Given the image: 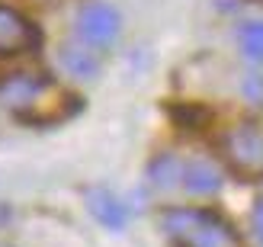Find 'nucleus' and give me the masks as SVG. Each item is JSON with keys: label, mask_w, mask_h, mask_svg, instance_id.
I'll return each instance as SVG.
<instances>
[{"label": "nucleus", "mask_w": 263, "mask_h": 247, "mask_svg": "<svg viewBox=\"0 0 263 247\" xmlns=\"http://www.w3.org/2000/svg\"><path fill=\"white\" fill-rule=\"evenodd\" d=\"M0 100L7 103L10 112H16L20 119L26 122H55L64 116V103H68V93L48 77H39V74H16V77H7L4 87H0Z\"/></svg>", "instance_id": "nucleus-1"}, {"label": "nucleus", "mask_w": 263, "mask_h": 247, "mask_svg": "<svg viewBox=\"0 0 263 247\" xmlns=\"http://www.w3.org/2000/svg\"><path fill=\"white\" fill-rule=\"evenodd\" d=\"M164 231L177 247H241V235L209 209H170Z\"/></svg>", "instance_id": "nucleus-2"}, {"label": "nucleus", "mask_w": 263, "mask_h": 247, "mask_svg": "<svg viewBox=\"0 0 263 247\" xmlns=\"http://www.w3.org/2000/svg\"><path fill=\"white\" fill-rule=\"evenodd\" d=\"M221 154L231 170L244 180H263V128L254 122H241L225 132Z\"/></svg>", "instance_id": "nucleus-3"}, {"label": "nucleus", "mask_w": 263, "mask_h": 247, "mask_svg": "<svg viewBox=\"0 0 263 247\" xmlns=\"http://www.w3.org/2000/svg\"><path fill=\"white\" fill-rule=\"evenodd\" d=\"M119 26H122L119 10L103 4V0H87L74 16L77 39L87 42L90 48H109L119 39Z\"/></svg>", "instance_id": "nucleus-4"}, {"label": "nucleus", "mask_w": 263, "mask_h": 247, "mask_svg": "<svg viewBox=\"0 0 263 247\" xmlns=\"http://www.w3.org/2000/svg\"><path fill=\"white\" fill-rule=\"evenodd\" d=\"M39 45L35 26L13 7H0V55H20Z\"/></svg>", "instance_id": "nucleus-5"}, {"label": "nucleus", "mask_w": 263, "mask_h": 247, "mask_svg": "<svg viewBox=\"0 0 263 247\" xmlns=\"http://www.w3.org/2000/svg\"><path fill=\"white\" fill-rule=\"evenodd\" d=\"M58 64L64 68V74L77 77V81H90V77L100 71V58L93 55V48L87 42H81V39L58 48Z\"/></svg>", "instance_id": "nucleus-6"}, {"label": "nucleus", "mask_w": 263, "mask_h": 247, "mask_svg": "<svg viewBox=\"0 0 263 247\" xmlns=\"http://www.w3.org/2000/svg\"><path fill=\"white\" fill-rule=\"evenodd\" d=\"M87 209L93 212V218L100 225H106V228H122L128 222V209H125V202L119 196H112L109 189H90L87 193Z\"/></svg>", "instance_id": "nucleus-7"}, {"label": "nucleus", "mask_w": 263, "mask_h": 247, "mask_svg": "<svg viewBox=\"0 0 263 247\" xmlns=\"http://www.w3.org/2000/svg\"><path fill=\"white\" fill-rule=\"evenodd\" d=\"M180 183L186 186L190 193H196V196H212V193L221 189V174H218V167H215L212 161L196 158V161H190V164H183Z\"/></svg>", "instance_id": "nucleus-8"}, {"label": "nucleus", "mask_w": 263, "mask_h": 247, "mask_svg": "<svg viewBox=\"0 0 263 247\" xmlns=\"http://www.w3.org/2000/svg\"><path fill=\"white\" fill-rule=\"evenodd\" d=\"M238 45H241V51H244L247 61L263 64V20H251V23L241 26Z\"/></svg>", "instance_id": "nucleus-9"}, {"label": "nucleus", "mask_w": 263, "mask_h": 247, "mask_svg": "<svg viewBox=\"0 0 263 247\" xmlns=\"http://www.w3.org/2000/svg\"><path fill=\"white\" fill-rule=\"evenodd\" d=\"M180 177H183V164H177V158H170V154H161L151 164V183L161 189H170L174 183H180Z\"/></svg>", "instance_id": "nucleus-10"}, {"label": "nucleus", "mask_w": 263, "mask_h": 247, "mask_svg": "<svg viewBox=\"0 0 263 247\" xmlns=\"http://www.w3.org/2000/svg\"><path fill=\"white\" fill-rule=\"evenodd\" d=\"M241 93L254 103V106H263V74H247L244 84H241Z\"/></svg>", "instance_id": "nucleus-11"}, {"label": "nucleus", "mask_w": 263, "mask_h": 247, "mask_svg": "<svg viewBox=\"0 0 263 247\" xmlns=\"http://www.w3.org/2000/svg\"><path fill=\"white\" fill-rule=\"evenodd\" d=\"M251 222H254V235L263 241V199L254 202V215H251Z\"/></svg>", "instance_id": "nucleus-12"}]
</instances>
